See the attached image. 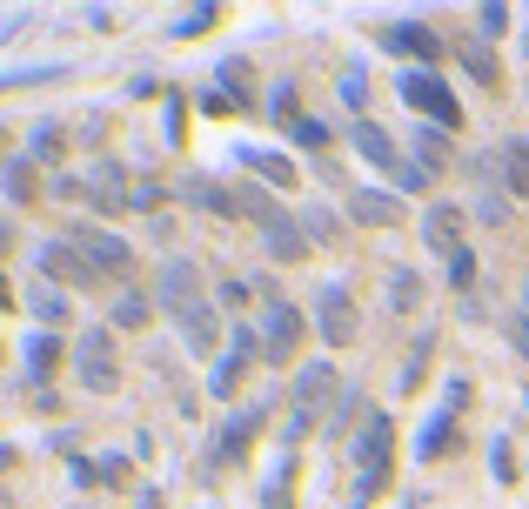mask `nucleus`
Instances as JSON below:
<instances>
[{
    "label": "nucleus",
    "instance_id": "9",
    "mask_svg": "<svg viewBox=\"0 0 529 509\" xmlns=\"http://www.w3.org/2000/svg\"><path fill=\"white\" fill-rule=\"evenodd\" d=\"M315 302H322V309H315V322H322V335H329V349H349L355 335H362V315H355V295H349V288H322Z\"/></svg>",
    "mask_w": 529,
    "mask_h": 509
},
{
    "label": "nucleus",
    "instance_id": "10",
    "mask_svg": "<svg viewBox=\"0 0 529 509\" xmlns=\"http://www.w3.org/2000/svg\"><path fill=\"white\" fill-rule=\"evenodd\" d=\"M422 242L436 248L442 262H449V255H463V208H449V201H442V208H429V215H422Z\"/></svg>",
    "mask_w": 529,
    "mask_h": 509
},
{
    "label": "nucleus",
    "instance_id": "13",
    "mask_svg": "<svg viewBox=\"0 0 529 509\" xmlns=\"http://www.w3.org/2000/svg\"><path fill=\"white\" fill-rule=\"evenodd\" d=\"M74 248H81L101 275H121V268H128V242H121V235H108V228H81V235H74Z\"/></svg>",
    "mask_w": 529,
    "mask_h": 509
},
{
    "label": "nucleus",
    "instance_id": "14",
    "mask_svg": "<svg viewBox=\"0 0 529 509\" xmlns=\"http://www.w3.org/2000/svg\"><path fill=\"white\" fill-rule=\"evenodd\" d=\"M355 148H362V155L375 161V168H389V175H409V168H402V155H396V134L382 128V121H355Z\"/></svg>",
    "mask_w": 529,
    "mask_h": 509
},
{
    "label": "nucleus",
    "instance_id": "27",
    "mask_svg": "<svg viewBox=\"0 0 529 509\" xmlns=\"http://www.w3.org/2000/svg\"><path fill=\"white\" fill-rule=\"evenodd\" d=\"M335 235H342V222L322 215V208H309V242H335Z\"/></svg>",
    "mask_w": 529,
    "mask_h": 509
},
{
    "label": "nucleus",
    "instance_id": "15",
    "mask_svg": "<svg viewBox=\"0 0 529 509\" xmlns=\"http://www.w3.org/2000/svg\"><path fill=\"white\" fill-rule=\"evenodd\" d=\"M349 208H355V222H369V228H396L402 222V201L396 195H375V188H362Z\"/></svg>",
    "mask_w": 529,
    "mask_h": 509
},
{
    "label": "nucleus",
    "instance_id": "7",
    "mask_svg": "<svg viewBox=\"0 0 529 509\" xmlns=\"http://www.w3.org/2000/svg\"><path fill=\"white\" fill-rule=\"evenodd\" d=\"M302 309L288 302V295H268V329H262V349L275 355V362H295L302 355Z\"/></svg>",
    "mask_w": 529,
    "mask_h": 509
},
{
    "label": "nucleus",
    "instance_id": "8",
    "mask_svg": "<svg viewBox=\"0 0 529 509\" xmlns=\"http://www.w3.org/2000/svg\"><path fill=\"white\" fill-rule=\"evenodd\" d=\"M41 268H47V282H61V288H101V282H108V275H101V268H94L74 242H47L41 248Z\"/></svg>",
    "mask_w": 529,
    "mask_h": 509
},
{
    "label": "nucleus",
    "instance_id": "4",
    "mask_svg": "<svg viewBox=\"0 0 529 509\" xmlns=\"http://www.w3.org/2000/svg\"><path fill=\"white\" fill-rule=\"evenodd\" d=\"M402 101L416 114H429L436 128H463V108H456V94L442 88L436 67H409V74H402Z\"/></svg>",
    "mask_w": 529,
    "mask_h": 509
},
{
    "label": "nucleus",
    "instance_id": "20",
    "mask_svg": "<svg viewBox=\"0 0 529 509\" xmlns=\"http://www.w3.org/2000/svg\"><path fill=\"white\" fill-rule=\"evenodd\" d=\"M248 168H255L262 181H275V188H295V168H288L282 155H248Z\"/></svg>",
    "mask_w": 529,
    "mask_h": 509
},
{
    "label": "nucleus",
    "instance_id": "3",
    "mask_svg": "<svg viewBox=\"0 0 529 509\" xmlns=\"http://www.w3.org/2000/svg\"><path fill=\"white\" fill-rule=\"evenodd\" d=\"M335 389H342V376H335L329 355H322V362H302V376H295V389H288V409H295L288 436H302L309 422H322V409L335 402Z\"/></svg>",
    "mask_w": 529,
    "mask_h": 509
},
{
    "label": "nucleus",
    "instance_id": "31",
    "mask_svg": "<svg viewBox=\"0 0 529 509\" xmlns=\"http://www.w3.org/2000/svg\"><path fill=\"white\" fill-rule=\"evenodd\" d=\"M268 108L288 114V121H302V114H295V88H275V94H268Z\"/></svg>",
    "mask_w": 529,
    "mask_h": 509
},
{
    "label": "nucleus",
    "instance_id": "17",
    "mask_svg": "<svg viewBox=\"0 0 529 509\" xmlns=\"http://www.w3.org/2000/svg\"><path fill=\"white\" fill-rule=\"evenodd\" d=\"M463 67L483 81V88H503V61H496V47H483V41H469L463 47Z\"/></svg>",
    "mask_w": 529,
    "mask_h": 509
},
{
    "label": "nucleus",
    "instance_id": "1",
    "mask_svg": "<svg viewBox=\"0 0 529 509\" xmlns=\"http://www.w3.org/2000/svg\"><path fill=\"white\" fill-rule=\"evenodd\" d=\"M161 302H168V315L181 322V335H188V349L195 355H215V309H208V282H201V268L188 262V255H175V262L161 268Z\"/></svg>",
    "mask_w": 529,
    "mask_h": 509
},
{
    "label": "nucleus",
    "instance_id": "26",
    "mask_svg": "<svg viewBox=\"0 0 529 509\" xmlns=\"http://www.w3.org/2000/svg\"><path fill=\"white\" fill-rule=\"evenodd\" d=\"M429 349H436L429 335H422L416 349H409V369H402V389H416V382H422V369H429Z\"/></svg>",
    "mask_w": 529,
    "mask_h": 509
},
{
    "label": "nucleus",
    "instance_id": "34",
    "mask_svg": "<svg viewBox=\"0 0 529 509\" xmlns=\"http://www.w3.org/2000/svg\"><path fill=\"white\" fill-rule=\"evenodd\" d=\"M141 509H168V496H161V489H141Z\"/></svg>",
    "mask_w": 529,
    "mask_h": 509
},
{
    "label": "nucleus",
    "instance_id": "23",
    "mask_svg": "<svg viewBox=\"0 0 529 509\" xmlns=\"http://www.w3.org/2000/svg\"><path fill=\"white\" fill-rule=\"evenodd\" d=\"M94 483H108V489H128V483H134V469L121 463V456H94Z\"/></svg>",
    "mask_w": 529,
    "mask_h": 509
},
{
    "label": "nucleus",
    "instance_id": "29",
    "mask_svg": "<svg viewBox=\"0 0 529 509\" xmlns=\"http://www.w3.org/2000/svg\"><path fill=\"white\" fill-rule=\"evenodd\" d=\"M34 315H41V322H67V295H41Z\"/></svg>",
    "mask_w": 529,
    "mask_h": 509
},
{
    "label": "nucleus",
    "instance_id": "28",
    "mask_svg": "<svg viewBox=\"0 0 529 509\" xmlns=\"http://www.w3.org/2000/svg\"><path fill=\"white\" fill-rule=\"evenodd\" d=\"M389 295H396V309H416L422 282H416V275H396V282H389Z\"/></svg>",
    "mask_w": 529,
    "mask_h": 509
},
{
    "label": "nucleus",
    "instance_id": "19",
    "mask_svg": "<svg viewBox=\"0 0 529 509\" xmlns=\"http://www.w3.org/2000/svg\"><path fill=\"white\" fill-rule=\"evenodd\" d=\"M0 181H7V195H14V201H41V195H34V161H7V175H0Z\"/></svg>",
    "mask_w": 529,
    "mask_h": 509
},
{
    "label": "nucleus",
    "instance_id": "2",
    "mask_svg": "<svg viewBox=\"0 0 529 509\" xmlns=\"http://www.w3.org/2000/svg\"><path fill=\"white\" fill-rule=\"evenodd\" d=\"M389 463H396V429H389V416H369L362 443H355V509L375 503V489L389 483Z\"/></svg>",
    "mask_w": 529,
    "mask_h": 509
},
{
    "label": "nucleus",
    "instance_id": "33",
    "mask_svg": "<svg viewBox=\"0 0 529 509\" xmlns=\"http://www.w3.org/2000/svg\"><path fill=\"white\" fill-rule=\"evenodd\" d=\"M422 161H429V168H442V161H449V148H442L436 134H422Z\"/></svg>",
    "mask_w": 529,
    "mask_h": 509
},
{
    "label": "nucleus",
    "instance_id": "11",
    "mask_svg": "<svg viewBox=\"0 0 529 509\" xmlns=\"http://www.w3.org/2000/svg\"><path fill=\"white\" fill-rule=\"evenodd\" d=\"M255 349H262V335H235V342H228V362H221V369H215V396H235V389H242V382H248V369H255V362H262V355H255Z\"/></svg>",
    "mask_w": 529,
    "mask_h": 509
},
{
    "label": "nucleus",
    "instance_id": "24",
    "mask_svg": "<svg viewBox=\"0 0 529 509\" xmlns=\"http://www.w3.org/2000/svg\"><path fill=\"white\" fill-rule=\"evenodd\" d=\"M67 148V128H41L34 134V148H27V161H54Z\"/></svg>",
    "mask_w": 529,
    "mask_h": 509
},
{
    "label": "nucleus",
    "instance_id": "6",
    "mask_svg": "<svg viewBox=\"0 0 529 509\" xmlns=\"http://www.w3.org/2000/svg\"><path fill=\"white\" fill-rule=\"evenodd\" d=\"M262 409H235V422L221 429L215 443H208V476H221V469H235V463H248V449H255V436H262Z\"/></svg>",
    "mask_w": 529,
    "mask_h": 509
},
{
    "label": "nucleus",
    "instance_id": "32",
    "mask_svg": "<svg viewBox=\"0 0 529 509\" xmlns=\"http://www.w3.org/2000/svg\"><path fill=\"white\" fill-rule=\"evenodd\" d=\"M509 342H516V355L529 362V315H516V322H509Z\"/></svg>",
    "mask_w": 529,
    "mask_h": 509
},
{
    "label": "nucleus",
    "instance_id": "12",
    "mask_svg": "<svg viewBox=\"0 0 529 509\" xmlns=\"http://www.w3.org/2000/svg\"><path fill=\"white\" fill-rule=\"evenodd\" d=\"M382 47H389V54H409V61H442V34H429V27H416V21L382 27Z\"/></svg>",
    "mask_w": 529,
    "mask_h": 509
},
{
    "label": "nucleus",
    "instance_id": "30",
    "mask_svg": "<svg viewBox=\"0 0 529 509\" xmlns=\"http://www.w3.org/2000/svg\"><path fill=\"white\" fill-rule=\"evenodd\" d=\"M221 309H248V282H221Z\"/></svg>",
    "mask_w": 529,
    "mask_h": 509
},
{
    "label": "nucleus",
    "instance_id": "25",
    "mask_svg": "<svg viewBox=\"0 0 529 509\" xmlns=\"http://www.w3.org/2000/svg\"><path fill=\"white\" fill-rule=\"evenodd\" d=\"M288 134H295L302 148H329V141H335V134L322 128V121H309V114H302V121H288Z\"/></svg>",
    "mask_w": 529,
    "mask_h": 509
},
{
    "label": "nucleus",
    "instance_id": "16",
    "mask_svg": "<svg viewBox=\"0 0 529 509\" xmlns=\"http://www.w3.org/2000/svg\"><path fill=\"white\" fill-rule=\"evenodd\" d=\"M503 181L516 201H529V141H509L503 148Z\"/></svg>",
    "mask_w": 529,
    "mask_h": 509
},
{
    "label": "nucleus",
    "instance_id": "35",
    "mask_svg": "<svg viewBox=\"0 0 529 509\" xmlns=\"http://www.w3.org/2000/svg\"><path fill=\"white\" fill-rule=\"evenodd\" d=\"M7 469H14V449H0V476H7Z\"/></svg>",
    "mask_w": 529,
    "mask_h": 509
},
{
    "label": "nucleus",
    "instance_id": "21",
    "mask_svg": "<svg viewBox=\"0 0 529 509\" xmlns=\"http://www.w3.org/2000/svg\"><path fill=\"white\" fill-rule=\"evenodd\" d=\"M114 322H121V329H148V322H155V309H148V295H121V309H114Z\"/></svg>",
    "mask_w": 529,
    "mask_h": 509
},
{
    "label": "nucleus",
    "instance_id": "22",
    "mask_svg": "<svg viewBox=\"0 0 529 509\" xmlns=\"http://www.w3.org/2000/svg\"><path fill=\"white\" fill-rule=\"evenodd\" d=\"M449 288H456V295H469V288H476V248L449 255Z\"/></svg>",
    "mask_w": 529,
    "mask_h": 509
},
{
    "label": "nucleus",
    "instance_id": "5",
    "mask_svg": "<svg viewBox=\"0 0 529 509\" xmlns=\"http://www.w3.org/2000/svg\"><path fill=\"white\" fill-rule=\"evenodd\" d=\"M74 369H81V389H94V396H114V382H121V362H114V329H88V335H81Z\"/></svg>",
    "mask_w": 529,
    "mask_h": 509
},
{
    "label": "nucleus",
    "instance_id": "18",
    "mask_svg": "<svg viewBox=\"0 0 529 509\" xmlns=\"http://www.w3.org/2000/svg\"><path fill=\"white\" fill-rule=\"evenodd\" d=\"M54 369H61V342H54V335H34V342H27V376L47 382Z\"/></svg>",
    "mask_w": 529,
    "mask_h": 509
},
{
    "label": "nucleus",
    "instance_id": "37",
    "mask_svg": "<svg viewBox=\"0 0 529 509\" xmlns=\"http://www.w3.org/2000/svg\"><path fill=\"white\" fill-rule=\"evenodd\" d=\"M0 362H7V355H0Z\"/></svg>",
    "mask_w": 529,
    "mask_h": 509
},
{
    "label": "nucleus",
    "instance_id": "36",
    "mask_svg": "<svg viewBox=\"0 0 529 509\" xmlns=\"http://www.w3.org/2000/svg\"><path fill=\"white\" fill-rule=\"evenodd\" d=\"M0 509H7V496H0Z\"/></svg>",
    "mask_w": 529,
    "mask_h": 509
}]
</instances>
